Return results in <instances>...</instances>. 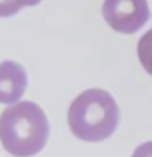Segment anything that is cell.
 <instances>
[{
	"label": "cell",
	"instance_id": "6da1fadb",
	"mask_svg": "<svg viewBox=\"0 0 152 157\" xmlns=\"http://www.w3.org/2000/svg\"><path fill=\"white\" fill-rule=\"evenodd\" d=\"M50 124L43 108L32 101H20L0 115V141L9 154L30 157L44 148Z\"/></svg>",
	"mask_w": 152,
	"mask_h": 157
},
{
	"label": "cell",
	"instance_id": "8992f818",
	"mask_svg": "<svg viewBox=\"0 0 152 157\" xmlns=\"http://www.w3.org/2000/svg\"><path fill=\"white\" fill-rule=\"evenodd\" d=\"M21 4L18 0H0V18H9L21 11Z\"/></svg>",
	"mask_w": 152,
	"mask_h": 157
},
{
	"label": "cell",
	"instance_id": "52a82bcc",
	"mask_svg": "<svg viewBox=\"0 0 152 157\" xmlns=\"http://www.w3.org/2000/svg\"><path fill=\"white\" fill-rule=\"evenodd\" d=\"M133 157H152V141H147L143 145H140L133 152Z\"/></svg>",
	"mask_w": 152,
	"mask_h": 157
},
{
	"label": "cell",
	"instance_id": "5b68a950",
	"mask_svg": "<svg viewBox=\"0 0 152 157\" xmlns=\"http://www.w3.org/2000/svg\"><path fill=\"white\" fill-rule=\"evenodd\" d=\"M138 58L143 69L152 76V29L143 34L138 41Z\"/></svg>",
	"mask_w": 152,
	"mask_h": 157
},
{
	"label": "cell",
	"instance_id": "3957f363",
	"mask_svg": "<svg viewBox=\"0 0 152 157\" xmlns=\"http://www.w3.org/2000/svg\"><path fill=\"white\" fill-rule=\"evenodd\" d=\"M103 18L120 34H134L150 18L147 0H104Z\"/></svg>",
	"mask_w": 152,
	"mask_h": 157
},
{
	"label": "cell",
	"instance_id": "7a4b0ae2",
	"mask_svg": "<svg viewBox=\"0 0 152 157\" xmlns=\"http://www.w3.org/2000/svg\"><path fill=\"white\" fill-rule=\"evenodd\" d=\"M119 106L106 90L90 88L80 94L69 106L67 122L71 132L83 141H103L119 125Z\"/></svg>",
	"mask_w": 152,
	"mask_h": 157
},
{
	"label": "cell",
	"instance_id": "ba28073f",
	"mask_svg": "<svg viewBox=\"0 0 152 157\" xmlns=\"http://www.w3.org/2000/svg\"><path fill=\"white\" fill-rule=\"evenodd\" d=\"M21 4V7H30V6H37L41 0H18Z\"/></svg>",
	"mask_w": 152,
	"mask_h": 157
},
{
	"label": "cell",
	"instance_id": "277c9868",
	"mask_svg": "<svg viewBox=\"0 0 152 157\" xmlns=\"http://www.w3.org/2000/svg\"><path fill=\"white\" fill-rule=\"evenodd\" d=\"M29 76L23 65L6 60L0 64V102L2 104H13L20 101L27 90Z\"/></svg>",
	"mask_w": 152,
	"mask_h": 157
}]
</instances>
